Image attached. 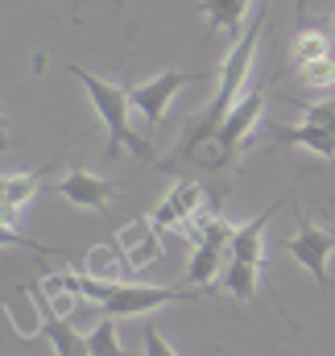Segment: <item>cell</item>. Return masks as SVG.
<instances>
[{"mask_svg":"<svg viewBox=\"0 0 335 356\" xmlns=\"http://www.w3.org/2000/svg\"><path fill=\"white\" fill-rule=\"evenodd\" d=\"M302 120H311V124L335 133V95L332 99H319V104H307V108H302Z\"/></svg>","mask_w":335,"mask_h":356,"instance_id":"cell-18","label":"cell"},{"mask_svg":"<svg viewBox=\"0 0 335 356\" xmlns=\"http://www.w3.org/2000/svg\"><path fill=\"white\" fill-rule=\"evenodd\" d=\"M8 141H13V137H8V116H4V108H0V149H8Z\"/></svg>","mask_w":335,"mask_h":356,"instance_id":"cell-20","label":"cell"},{"mask_svg":"<svg viewBox=\"0 0 335 356\" xmlns=\"http://www.w3.org/2000/svg\"><path fill=\"white\" fill-rule=\"evenodd\" d=\"M256 0H199V13L211 21V29L215 33H224V38H240L245 33V17H249V8Z\"/></svg>","mask_w":335,"mask_h":356,"instance_id":"cell-12","label":"cell"},{"mask_svg":"<svg viewBox=\"0 0 335 356\" xmlns=\"http://www.w3.org/2000/svg\"><path fill=\"white\" fill-rule=\"evenodd\" d=\"M269 141L273 145H298V149H311L319 158L335 162V133L302 120V124H269Z\"/></svg>","mask_w":335,"mask_h":356,"instance_id":"cell-11","label":"cell"},{"mask_svg":"<svg viewBox=\"0 0 335 356\" xmlns=\"http://www.w3.org/2000/svg\"><path fill=\"white\" fill-rule=\"evenodd\" d=\"M319 58H332L327 54V33H319L315 25H298L294 46H290V67H307V63H319Z\"/></svg>","mask_w":335,"mask_h":356,"instance_id":"cell-13","label":"cell"},{"mask_svg":"<svg viewBox=\"0 0 335 356\" xmlns=\"http://www.w3.org/2000/svg\"><path fill=\"white\" fill-rule=\"evenodd\" d=\"M67 75L79 79V88L87 91L91 108L99 112V120H104V129H108V149H104L108 162H116L120 154H133V158H141V162H158V158H154V145H149L141 133H133V124H129V108H133V104H129V88H124V83L99 79V75H91L79 63H67Z\"/></svg>","mask_w":335,"mask_h":356,"instance_id":"cell-3","label":"cell"},{"mask_svg":"<svg viewBox=\"0 0 335 356\" xmlns=\"http://www.w3.org/2000/svg\"><path fill=\"white\" fill-rule=\"evenodd\" d=\"M87 348L91 356H133L120 348V327H116V315H99V323L87 332Z\"/></svg>","mask_w":335,"mask_h":356,"instance_id":"cell-15","label":"cell"},{"mask_svg":"<svg viewBox=\"0 0 335 356\" xmlns=\"http://www.w3.org/2000/svg\"><path fill=\"white\" fill-rule=\"evenodd\" d=\"M265 21H269V0H256L252 21L245 25V33L236 38L232 54L224 58V75H220V91H215V99H211L203 112L186 116V124H182V141L174 145V154H170V158L158 162V170H178V162H190V154H195V149H203V145L220 133L224 116H228V112L236 108V99L245 95V79H249V71H252V58H256V42H261Z\"/></svg>","mask_w":335,"mask_h":356,"instance_id":"cell-1","label":"cell"},{"mask_svg":"<svg viewBox=\"0 0 335 356\" xmlns=\"http://www.w3.org/2000/svg\"><path fill=\"white\" fill-rule=\"evenodd\" d=\"M327 29H332V33H335V17H332V25H327Z\"/></svg>","mask_w":335,"mask_h":356,"instance_id":"cell-21","label":"cell"},{"mask_svg":"<svg viewBox=\"0 0 335 356\" xmlns=\"http://www.w3.org/2000/svg\"><path fill=\"white\" fill-rule=\"evenodd\" d=\"M220 282L228 286V294H232V298L249 302L252 294H256V282H261V266H252V261H228Z\"/></svg>","mask_w":335,"mask_h":356,"instance_id":"cell-14","label":"cell"},{"mask_svg":"<svg viewBox=\"0 0 335 356\" xmlns=\"http://www.w3.org/2000/svg\"><path fill=\"white\" fill-rule=\"evenodd\" d=\"M141 340H145V356H178V353H174V348L166 344V340H162V332H158L154 323H145Z\"/></svg>","mask_w":335,"mask_h":356,"instance_id":"cell-19","label":"cell"},{"mask_svg":"<svg viewBox=\"0 0 335 356\" xmlns=\"http://www.w3.org/2000/svg\"><path fill=\"white\" fill-rule=\"evenodd\" d=\"M0 249H29V253H38V257H63L58 249H50V245H42V241L17 232L13 224H0Z\"/></svg>","mask_w":335,"mask_h":356,"instance_id":"cell-17","label":"cell"},{"mask_svg":"<svg viewBox=\"0 0 335 356\" xmlns=\"http://www.w3.org/2000/svg\"><path fill=\"white\" fill-rule=\"evenodd\" d=\"M232 232H236V228H232L224 216H207V220L199 224V232H190V241H195V257H190V266H186L190 286H199V290H207V294H211L215 273L228 266Z\"/></svg>","mask_w":335,"mask_h":356,"instance_id":"cell-5","label":"cell"},{"mask_svg":"<svg viewBox=\"0 0 335 356\" xmlns=\"http://www.w3.org/2000/svg\"><path fill=\"white\" fill-rule=\"evenodd\" d=\"M25 294L33 298V307H38V315H42V327H38V332L54 344V353H58V356H91L87 336H79V332H75V323L50 307L46 286H42V282H29V286H25Z\"/></svg>","mask_w":335,"mask_h":356,"instance_id":"cell-8","label":"cell"},{"mask_svg":"<svg viewBox=\"0 0 335 356\" xmlns=\"http://www.w3.org/2000/svg\"><path fill=\"white\" fill-rule=\"evenodd\" d=\"M54 191H58L67 203L87 207V211H104V207L116 203V195H120V186H116L112 178H99V175H91V170H71Z\"/></svg>","mask_w":335,"mask_h":356,"instance_id":"cell-9","label":"cell"},{"mask_svg":"<svg viewBox=\"0 0 335 356\" xmlns=\"http://www.w3.org/2000/svg\"><path fill=\"white\" fill-rule=\"evenodd\" d=\"M54 166H58V162L38 166V170H29V175H0V224H13V216L38 195V186L46 182V175H50Z\"/></svg>","mask_w":335,"mask_h":356,"instance_id":"cell-10","label":"cell"},{"mask_svg":"<svg viewBox=\"0 0 335 356\" xmlns=\"http://www.w3.org/2000/svg\"><path fill=\"white\" fill-rule=\"evenodd\" d=\"M50 294L54 290H67L75 298H87L95 302L104 315H149L158 307H170V302H199L207 298V290H186V286H129V282H104V277H91V273H79V266L63 277H46L42 282Z\"/></svg>","mask_w":335,"mask_h":356,"instance_id":"cell-2","label":"cell"},{"mask_svg":"<svg viewBox=\"0 0 335 356\" xmlns=\"http://www.w3.org/2000/svg\"><path fill=\"white\" fill-rule=\"evenodd\" d=\"M332 249H335V228H323V224H315L307 211H298V232L286 241V253H290L302 269H311V277H315L323 290H332V277H327V257H332Z\"/></svg>","mask_w":335,"mask_h":356,"instance_id":"cell-6","label":"cell"},{"mask_svg":"<svg viewBox=\"0 0 335 356\" xmlns=\"http://www.w3.org/2000/svg\"><path fill=\"white\" fill-rule=\"evenodd\" d=\"M261 112H265V88L240 95V99H236V108L224 116L220 133H215L203 149H195V154H190V162H195L199 170H207V175L236 166L240 149H249V145H252V133H256V124H261Z\"/></svg>","mask_w":335,"mask_h":356,"instance_id":"cell-4","label":"cell"},{"mask_svg":"<svg viewBox=\"0 0 335 356\" xmlns=\"http://www.w3.org/2000/svg\"><path fill=\"white\" fill-rule=\"evenodd\" d=\"M298 79H302V88H311V91H332L335 88V63L332 58L307 63V67H298Z\"/></svg>","mask_w":335,"mask_h":356,"instance_id":"cell-16","label":"cell"},{"mask_svg":"<svg viewBox=\"0 0 335 356\" xmlns=\"http://www.w3.org/2000/svg\"><path fill=\"white\" fill-rule=\"evenodd\" d=\"M203 75H195V71H162L158 79H145V83H124L129 88V104H133V112H141L145 116V124L149 129H158L162 124V116H166L170 99L178 95V88H186V83H199Z\"/></svg>","mask_w":335,"mask_h":356,"instance_id":"cell-7","label":"cell"}]
</instances>
